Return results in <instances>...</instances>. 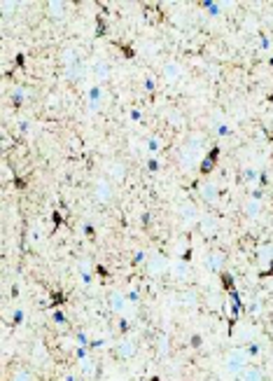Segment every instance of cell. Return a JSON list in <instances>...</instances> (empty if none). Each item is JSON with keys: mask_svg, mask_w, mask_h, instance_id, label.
Listing matches in <instances>:
<instances>
[{"mask_svg": "<svg viewBox=\"0 0 273 381\" xmlns=\"http://www.w3.org/2000/svg\"><path fill=\"white\" fill-rule=\"evenodd\" d=\"M248 351L245 349H234V351H229V356H226V369H229L231 374H241L243 369L248 367Z\"/></svg>", "mask_w": 273, "mask_h": 381, "instance_id": "6da1fadb", "label": "cell"}, {"mask_svg": "<svg viewBox=\"0 0 273 381\" xmlns=\"http://www.w3.org/2000/svg\"><path fill=\"white\" fill-rule=\"evenodd\" d=\"M103 105V87L101 85H91L86 91V110L89 112H98Z\"/></svg>", "mask_w": 273, "mask_h": 381, "instance_id": "7a4b0ae2", "label": "cell"}, {"mask_svg": "<svg viewBox=\"0 0 273 381\" xmlns=\"http://www.w3.org/2000/svg\"><path fill=\"white\" fill-rule=\"evenodd\" d=\"M145 269L150 276H159V274H164L168 269V262H166L164 255H150L145 262Z\"/></svg>", "mask_w": 273, "mask_h": 381, "instance_id": "3957f363", "label": "cell"}, {"mask_svg": "<svg viewBox=\"0 0 273 381\" xmlns=\"http://www.w3.org/2000/svg\"><path fill=\"white\" fill-rule=\"evenodd\" d=\"M199 194H201V199L206 201V204H215V201H217V197H219V187H217V182H212V180L201 182Z\"/></svg>", "mask_w": 273, "mask_h": 381, "instance_id": "277c9868", "label": "cell"}, {"mask_svg": "<svg viewBox=\"0 0 273 381\" xmlns=\"http://www.w3.org/2000/svg\"><path fill=\"white\" fill-rule=\"evenodd\" d=\"M245 213H248V218H257L261 213V189H255L252 197L245 201Z\"/></svg>", "mask_w": 273, "mask_h": 381, "instance_id": "5b68a950", "label": "cell"}, {"mask_svg": "<svg viewBox=\"0 0 273 381\" xmlns=\"http://www.w3.org/2000/svg\"><path fill=\"white\" fill-rule=\"evenodd\" d=\"M108 304H110V309L115 311V314H124V309L128 307V299H126V295H121V292H110V297H108Z\"/></svg>", "mask_w": 273, "mask_h": 381, "instance_id": "8992f818", "label": "cell"}, {"mask_svg": "<svg viewBox=\"0 0 273 381\" xmlns=\"http://www.w3.org/2000/svg\"><path fill=\"white\" fill-rule=\"evenodd\" d=\"M96 199L101 204H110V199H112V185H110V180L96 182Z\"/></svg>", "mask_w": 273, "mask_h": 381, "instance_id": "52a82bcc", "label": "cell"}, {"mask_svg": "<svg viewBox=\"0 0 273 381\" xmlns=\"http://www.w3.org/2000/svg\"><path fill=\"white\" fill-rule=\"evenodd\" d=\"M180 75H182V68H180L177 61H168V63L164 66V80L166 82H175V80H180Z\"/></svg>", "mask_w": 273, "mask_h": 381, "instance_id": "ba28073f", "label": "cell"}, {"mask_svg": "<svg viewBox=\"0 0 273 381\" xmlns=\"http://www.w3.org/2000/svg\"><path fill=\"white\" fill-rule=\"evenodd\" d=\"M206 264H208V269H212V272H222V266H224V255L222 253H210L206 257Z\"/></svg>", "mask_w": 273, "mask_h": 381, "instance_id": "9c48e42d", "label": "cell"}, {"mask_svg": "<svg viewBox=\"0 0 273 381\" xmlns=\"http://www.w3.org/2000/svg\"><path fill=\"white\" fill-rule=\"evenodd\" d=\"M117 351H119L121 358H133L135 356V341L133 339H121L119 346H117Z\"/></svg>", "mask_w": 273, "mask_h": 381, "instance_id": "30bf717a", "label": "cell"}, {"mask_svg": "<svg viewBox=\"0 0 273 381\" xmlns=\"http://www.w3.org/2000/svg\"><path fill=\"white\" fill-rule=\"evenodd\" d=\"M47 14L52 19H61L63 14H66V3H61V0H52V3H47Z\"/></svg>", "mask_w": 273, "mask_h": 381, "instance_id": "8fae6325", "label": "cell"}, {"mask_svg": "<svg viewBox=\"0 0 273 381\" xmlns=\"http://www.w3.org/2000/svg\"><path fill=\"white\" fill-rule=\"evenodd\" d=\"M180 218L185 220V224H192L196 220V206L189 204V201H187V204H182L180 206Z\"/></svg>", "mask_w": 273, "mask_h": 381, "instance_id": "7c38bea8", "label": "cell"}, {"mask_svg": "<svg viewBox=\"0 0 273 381\" xmlns=\"http://www.w3.org/2000/svg\"><path fill=\"white\" fill-rule=\"evenodd\" d=\"M238 379L241 381H264V374H261V369H257V367H245L238 374Z\"/></svg>", "mask_w": 273, "mask_h": 381, "instance_id": "4fadbf2b", "label": "cell"}, {"mask_svg": "<svg viewBox=\"0 0 273 381\" xmlns=\"http://www.w3.org/2000/svg\"><path fill=\"white\" fill-rule=\"evenodd\" d=\"M217 155H219V147H212V150L208 152V157L201 162V171H203V173H210L212 171V166L217 162Z\"/></svg>", "mask_w": 273, "mask_h": 381, "instance_id": "5bb4252c", "label": "cell"}, {"mask_svg": "<svg viewBox=\"0 0 273 381\" xmlns=\"http://www.w3.org/2000/svg\"><path fill=\"white\" fill-rule=\"evenodd\" d=\"M180 166H185V169H192V166H196V152L189 150V147H185V150L180 152Z\"/></svg>", "mask_w": 273, "mask_h": 381, "instance_id": "9a60e30c", "label": "cell"}, {"mask_svg": "<svg viewBox=\"0 0 273 381\" xmlns=\"http://www.w3.org/2000/svg\"><path fill=\"white\" fill-rule=\"evenodd\" d=\"M170 274H173L175 279H187V276H189V264H187V262H182V260H177L175 264H173V269H170Z\"/></svg>", "mask_w": 273, "mask_h": 381, "instance_id": "2e32d148", "label": "cell"}, {"mask_svg": "<svg viewBox=\"0 0 273 381\" xmlns=\"http://www.w3.org/2000/svg\"><path fill=\"white\" fill-rule=\"evenodd\" d=\"M145 147H147V152H150V155H157V152L161 150V138H159L157 133H152V136H147V140H145Z\"/></svg>", "mask_w": 273, "mask_h": 381, "instance_id": "e0dca14e", "label": "cell"}, {"mask_svg": "<svg viewBox=\"0 0 273 381\" xmlns=\"http://www.w3.org/2000/svg\"><path fill=\"white\" fill-rule=\"evenodd\" d=\"M82 73H84V63H82V61H79V63H73V66H66V78L68 80L82 78Z\"/></svg>", "mask_w": 273, "mask_h": 381, "instance_id": "ac0fdd59", "label": "cell"}, {"mask_svg": "<svg viewBox=\"0 0 273 381\" xmlns=\"http://www.w3.org/2000/svg\"><path fill=\"white\" fill-rule=\"evenodd\" d=\"M61 59H63V63H66V66H73V63H79V54H77V49H73V47L63 49V54H61Z\"/></svg>", "mask_w": 273, "mask_h": 381, "instance_id": "d6986e66", "label": "cell"}, {"mask_svg": "<svg viewBox=\"0 0 273 381\" xmlns=\"http://www.w3.org/2000/svg\"><path fill=\"white\" fill-rule=\"evenodd\" d=\"M94 73H96L98 80H105V78H110V66L105 61H96V63H94Z\"/></svg>", "mask_w": 273, "mask_h": 381, "instance_id": "ffe728a7", "label": "cell"}, {"mask_svg": "<svg viewBox=\"0 0 273 381\" xmlns=\"http://www.w3.org/2000/svg\"><path fill=\"white\" fill-rule=\"evenodd\" d=\"M201 7H203L210 17H219V14H222V5H219V3H212V0H203Z\"/></svg>", "mask_w": 273, "mask_h": 381, "instance_id": "44dd1931", "label": "cell"}, {"mask_svg": "<svg viewBox=\"0 0 273 381\" xmlns=\"http://www.w3.org/2000/svg\"><path fill=\"white\" fill-rule=\"evenodd\" d=\"M243 180L248 182V185H255V182L261 180V173L257 169H245L243 171Z\"/></svg>", "mask_w": 273, "mask_h": 381, "instance_id": "7402d4cb", "label": "cell"}, {"mask_svg": "<svg viewBox=\"0 0 273 381\" xmlns=\"http://www.w3.org/2000/svg\"><path fill=\"white\" fill-rule=\"evenodd\" d=\"M79 367H82V372H84L86 376L96 374V363H94L91 358H84V360H79Z\"/></svg>", "mask_w": 273, "mask_h": 381, "instance_id": "603a6c76", "label": "cell"}, {"mask_svg": "<svg viewBox=\"0 0 273 381\" xmlns=\"http://www.w3.org/2000/svg\"><path fill=\"white\" fill-rule=\"evenodd\" d=\"M10 98H12L14 105H21V103L26 101V89H24V87H14V89H12V96H10Z\"/></svg>", "mask_w": 273, "mask_h": 381, "instance_id": "cb8c5ba5", "label": "cell"}, {"mask_svg": "<svg viewBox=\"0 0 273 381\" xmlns=\"http://www.w3.org/2000/svg\"><path fill=\"white\" fill-rule=\"evenodd\" d=\"M257 260H259L261 264H268V262L273 260V257H271V246H259V253H257Z\"/></svg>", "mask_w": 273, "mask_h": 381, "instance_id": "d4e9b609", "label": "cell"}, {"mask_svg": "<svg viewBox=\"0 0 273 381\" xmlns=\"http://www.w3.org/2000/svg\"><path fill=\"white\" fill-rule=\"evenodd\" d=\"M110 176L115 178V180H124V176H126V171H124V166L121 164H110Z\"/></svg>", "mask_w": 273, "mask_h": 381, "instance_id": "484cf974", "label": "cell"}, {"mask_svg": "<svg viewBox=\"0 0 273 381\" xmlns=\"http://www.w3.org/2000/svg\"><path fill=\"white\" fill-rule=\"evenodd\" d=\"M19 129H21V133H26V136H30V133L35 131V127L30 124L28 117H21V120H19Z\"/></svg>", "mask_w": 273, "mask_h": 381, "instance_id": "4316f807", "label": "cell"}, {"mask_svg": "<svg viewBox=\"0 0 273 381\" xmlns=\"http://www.w3.org/2000/svg\"><path fill=\"white\" fill-rule=\"evenodd\" d=\"M201 230H206V234H212V232L217 230V222L210 220V218H203L201 220Z\"/></svg>", "mask_w": 273, "mask_h": 381, "instance_id": "83f0119b", "label": "cell"}, {"mask_svg": "<svg viewBox=\"0 0 273 381\" xmlns=\"http://www.w3.org/2000/svg\"><path fill=\"white\" fill-rule=\"evenodd\" d=\"M12 381H33V374H30L28 369H19V372H14Z\"/></svg>", "mask_w": 273, "mask_h": 381, "instance_id": "f1b7e54d", "label": "cell"}, {"mask_svg": "<svg viewBox=\"0 0 273 381\" xmlns=\"http://www.w3.org/2000/svg\"><path fill=\"white\" fill-rule=\"evenodd\" d=\"M147 171H152V173H157L159 169H161V164H159V159L157 157H147Z\"/></svg>", "mask_w": 273, "mask_h": 381, "instance_id": "f546056e", "label": "cell"}, {"mask_svg": "<svg viewBox=\"0 0 273 381\" xmlns=\"http://www.w3.org/2000/svg\"><path fill=\"white\" fill-rule=\"evenodd\" d=\"M128 120L133 122V124H140V122H143V112H140L138 108H131L128 110Z\"/></svg>", "mask_w": 273, "mask_h": 381, "instance_id": "4dcf8cb0", "label": "cell"}, {"mask_svg": "<svg viewBox=\"0 0 273 381\" xmlns=\"http://www.w3.org/2000/svg\"><path fill=\"white\" fill-rule=\"evenodd\" d=\"M33 358H40V360L44 358V346H42V341H35V346H33Z\"/></svg>", "mask_w": 273, "mask_h": 381, "instance_id": "1f68e13d", "label": "cell"}, {"mask_svg": "<svg viewBox=\"0 0 273 381\" xmlns=\"http://www.w3.org/2000/svg\"><path fill=\"white\" fill-rule=\"evenodd\" d=\"M143 89L152 94V91L157 89V80H154V78H145V82H143Z\"/></svg>", "mask_w": 273, "mask_h": 381, "instance_id": "d6a6232c", "label": "cell"}, {"mask_svg": "<svg viewBox=\"0 0 273 381\" xmlns=\"http://www.w3.org/2000/svg\"><path fill=\"white\" fill-rule=\"evenodd\" d=\"M138 297H140L138 288H133V290H128V292H126V299H128V304H135V302H138Z\"/></svg>", "mask_w": 273, "mask_h": 381, "instance_id": "836d02e7", "label": "cell"}, {"mask_svg": "<svg viewBox=\"0 0 273 381\" xmlns=\"http://www.w3.org/2000/svg\"><path fill=\"white\" fill-rule=\"evenodd\" d=\"M245 351H248V356H250V358H255L257 353L261 351V349H259V346H257V344H248V346H245Z\"/></svg>", "mask_w": 273, "mask_h": 381, "instance_id": "e575fe53", "label": "cell"}, {"mask_svg": "<svg viewBox=\"0 0 273 381\" xmlns=\"http://www.w3.org/2000/svg\"><path fill=\"white\" fill-rule=\"evenodd\" d=\"M229 133H231L229 124H224V122H222V124H217V136H229Z\"/></svg>", "mask_w": 273, "mask_h": 381, "instance_id": "d590c367", "label": "cell"}, {"mask_svg": "<svg viewBox=\"0 0 273 381\" xmlns=\"http://www.w3.org/2000/svg\"><path fill=\"white\" fill-rule=\"evenodd\" d=\"M24 323V309H17L14 311V325H21Z\"/></svg>", "mask_w": 273, "mask_h": 381, "instance_id": "8d00e7d4", "label": "cell"}, {"mask_svg": "<svg viewBox=\"0 0 273 381\" xmlns=\"http://www.w3.org/2000/svg\"><path fill=\"white\" fill-rule=\"evenodd\" d=\"M159 353H168V339L166 337L159 339Z\"/></svg>", "mask_w": 273, "mask_h": 381, "instance_id": "74e56055", "label": "cell"}, {"mask_svg": "<svg viewBox=\"0 0 273 381\" xmlns=\"http://www.w3.org/2000/svg\"><path fill=\"white\" fill-rule=\"evenodd\" d=\"M75 356H77L79 360H84V358H89V356H86V346H77V349H75Z\"/></svg>", "mask_w": 273, "mask_h": 381, "instance_id": "f35d334b", "label": "cell"}, {"mask_svg": "<svg viewBox=\"0 0 273 381\" xmlns=\"http://www.w3.org/2000/svg\"><path fill=\"white\" fill-rule=\"evenodd\" d=\"M147 257H150V255H147L145 250H138V253L133 255V260H135V262H147Z\"/></svg>", "mask_w": 273, "mask_h": 381, "instance_id": "ab89813d", "label": "cell"}, {"mask_svg": "<svg viewBox=\"0 0 273 381\" xmlns=\"http://www.w3.org/2000/svg\"><path fill=\"white\" fill-rule=\"evenodd\" d=\"M259 43H261V49H268L271 45H268V40H266V35L264 33H259Z\"/></svg>", "mask_w": 273, "mask_h": 381, "instance_id": "60d3db41", "label": "cell"}, {"mask_svg": "<svg viewBox=\"0 0 273 381\" xmlns=\"http://www.w3.org/2000/svg\"><path fill=\"white\" fill-rule=\"evenodd\" d=\"M54 321L56 323H66V316L61 314V311H54Z\"/></svg>", "mask_w": 273, "mask_h": 381, "instance_id": "b9f144b4", "label": "cell"}, {"mask_svg": "<svg viewBox=\"0 0 273 381\" xmlns=\"http://www.w3.org/2000/svg\"><path fill=\"white\" fill-rule=\"evenodd\" d=\"M12 10H14V5H12V3H3V12H12Z\"/></svg>", "mask_w": 273, "mask_h": 381, "instance_id": "7bdbcfd3", "label": "cell"}, {"mask_svg": "<svg viewBox=\"0 0 273 381\" xmlns=\"http://www.w3.org/2000/svg\"><path fill=\"white\" fill-rule=\"evenodd\" d=\"M84 234L89 236V234H94V227H89V224H84Z\"/></svg>", "mask_w": 273, "mask_h": 381, "instance_id": "ee69618b", "label": "cell"}, {"mask_svg": "<svg viewBox=\"0 0 273 381\" xmlns=\"http://www.w3.org/2000/svg\"><path fill=\"white\" fill-rule=\"evenodd\" d=\"M66 381H77V379H75L73 374H68V376H66Z\"/></svg>", "mask_w": 273, "mask_h": 381, "instance_id": "f6af8a7d", "label": "cell"}, {"mask_svg": "<svg viewBox=\"0 0 273 381\" xmlns=\"http://www.w3.org/2000/svg\"><path fill=\"white\" fill-rule=\"evenodd\" d=\"M268 246H271V257H273V243H268Z\"/></svg>", "mask_w": 273, "mask_h": 381, "instance_id": "bcb514c9", "label": "cell"}]
</instances>
